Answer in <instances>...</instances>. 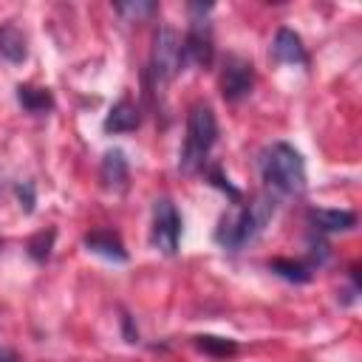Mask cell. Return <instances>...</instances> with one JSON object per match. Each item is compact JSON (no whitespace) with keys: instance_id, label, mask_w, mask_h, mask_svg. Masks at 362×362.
I'll return each mask as SVG.
<instances>
[{"instance_id":"obj_4","label":"cell","mask_w":362,"mask_h":362,"mask_svg":"<svg viewBox=\"0 0 362 362\" xmlns=\"http://www.w3.org/2000/svg\"><path fill=\"white\" fill-rule=\"evenodd\" d=\"M184 65V54H181V40L178 34L164 25L158 28L156 40H153V54H150V74L156 79V85H167L175 79V74Z\"/></svg>"},{"instance_id":"obj_18","label":"cell","mask_w":362,"mask_h":362,"mask_svg":"<svg viewBox=\"0 0 362 362\" xmlns=\"http://www.w3.org/2000/svg\"><path fill=\"white\" fill-rule=\"evenodd\" d=\"M51 240H54V232H40L31 243H28V249H31V255L37 257V260H45L48 257V252H51Z\"/></svg>"},{"instance_id":"obj_14","label":"cell","mask_w":362,"mask_h":362,"mask_svg":"<svg viewBox=\"0 0 362 362\" xmlns=\"http://www.w3.org/2000/svg\"><path fill=\"white\" fill-rule=\"evenodd\" d=\"M85 246H88L90 252L107 257V260H127V252H124L122 240H119L113 232H90V235L85 238Z\"/></svg>"},{"instance_id":"obj_10","label":"cell","mask_w":362,"mask_h":362,"mask_svg":"<svg viewBox=\"0 0 362 362\" xmlns=\"http://www.w3.org/2000/svg\"><path fill=\"white\" fill-rule=\"evenodd\" d=\"M139 122H141L139 107H136L130 99H122V102H116V105L107 110L102 127H105V133H130V130L139 127Z\"/></svg>"},{"instance_id":"obj_9","label":"cell","mask_w":362,"mask_h":362,"mask_svg":"<svg viewBox=\"0 0 362 362\" xmlns=\"http://www.w3.org/2000/svg\"><path fill=\"white\" fill-rule=\"evenodd\" d=\"M99 178L105 184V189H113V192H122L127 187L130 167H127V158H124L122 150H107L105 153L102 167H99Z\"/></svg>"},{"instance_id":"obj_6","label":"cell","mask_w":362,"mask_h":362,"mask_svg":"<svg viewBox=\"0 0 362 362\" xmlns=\"http://www.w3.org/2000/svg\"><path fill=\"white\" fill-rule=\"evenodd\" d=\"M181 54H184V62H189L195 68H209L212 65L215 40H212V25L206 23V17H192L189 20V31L181 42Z\"/></svg>"},{"instance_id":"obj_7","label":"cell","mask_w":362,"mask_h":362,"mask_svg":"<svg viewBox=\"0 0 362 362\" xmlns=\"http://www.w3.org/2000/svg\"><path fill=\"white\" fill-rule=\"evenodd\" d=\"M252 85H255V68L249 59L243 57H226L223 59V68H221V93L226 102H238L243 96L252 93Z\"/></svg>"},{"instance_id":"obj_16","label":"cell","mask_w":362,"mask_h":362,"mask_svg":"<svg viewBox=\"0 0 362 362\" xmlns=\"http://www.w3.org/2000/svg\"><path fill=\"white\" fill-rule=\"evenodd\" d=\"M195 345L212 356H229L238 351V345L232 339H223V337H195Z\"/></svg>"},{"instance_id":"obj_12","label":"cell","mask_w":362,"mask_h":362,"mask_svg":"<svg viewBox=\"0 0 362 362\" xmlns=\"http://www.w3.org/2000/svg\"><path fill=\"white\" fill-rule=\"evenodd\" d=\"M308 218L320 232H348L356 226V215L348 209H311Z\"/></svg>"},{"instance_id":"obj_15","label":"cell","mask_w":362,"mask_h":362,"mask_svg":"<svg viewBox=\"0 0 362 362\" xmlns=\"http://www.w3.org/2000/svg\"><path fill=\"white\" fill-rule=\"evenodd\" d=\"M272 269L280 274V277H286V280H294V283H305L308 277H311V269L308 266H303V263H294V260H272Z\"/></svg>"},{"instance_id":"obj_8","label":"cell","mask_w":362,"mask_h":362,"mask_svg":"<svg viewBox=\"0 0 362 362\" xmlns=\"http://www.w3.org/2000/svg\"><path fill=\"white\" fill-rule=\"evenodd\" d=\"M272 57L283 65H305L308 57H305V48H303V40L291 31V28H280L274 34V42H272Z\"/></svg>"},{"instance_id":"obj_13","label":"cell","mask_w":362,"mask_h":362,"mask_svg":"<svg viewBox=\"0 0 362 362\" xmlns=\"http://www.w3.org/2000/svg\"><path fill=\"white\" fill-rule=\"evenodd\" d=\"M17 102L23 105V110H28L34 116H42L54 107V96L45 88H37V85H20L17 88Z\"/></svg>"},{"instance_id":"obj_5","label":"cell","mask_w":362,"mask_h":362,"mask_svg":"<svg viewBox=\"0 0 362 362\" xmlns=\"http://www.w3.org/2000/svg\"><path fill=\"white\" fill-rule=\"evenodd\" d=\"M150 240L164 255H175L178 252L181 218H178V209H175V204L170 198H158L153 204V232H150Z\"/></svg>"},{"instance_id":"obj_11","label":"cell","mask_w":362,"mask_h":362,"mask_svg":"<svg viewBox=\"0 0 362 362\" xmlns=\"http://www.w3.org/2000/svg\"><path fill=\"white\" fill-rule=\"evenodd\" d=\"M25 57H28V40H25V34L17 25H11V23L0 25V59L17 65Z\"/></svg>"},{"instance_id":"obj_17","label":"cell","mask_w":362,"mask_h":362,"mask_svg":"<svg viewBox=\"0 0 362 362\" xmlns=\"http://www.w3.org/2000/svg\"><path fill=\"white\" fill-rule=\"evenodd\" d=\"M116 11L127 20H141L156 11V3H116Z\"/></svg>"},{"instance_id":"obj_2","label":"cell","mask_w":362,"mask_h":362,"mask_svg":"<svg viewBox=\"0 0 362 362\" xmlns=\"http://www.w3.org/2000/svg\"><path fill=\"white\" fill-rule=\"evenodd\" d=\"M260 173H263V181L283 192V195H297L305 189V164H303V156L286 144V141H277L272 144L263 158H260Z\"/></svg>"},{"instance_id":"obj_3","label":"cell","mask_w":362,"mask_h":362,"mask_svg":"<svg viewBox=\"0 0 362 362\" xmlns=\"http://www.w3.org/2000/svg\"><path fill=\"white\" fill-rule=\"evenodd\" d=\"M218 139V122L215 113L206 102H198L189 107L187 113V139H184V150H181V170L184 173H198L212 150Z\"/></svg>"},{"instance_id":"obj_1","label":"cell","mask_w":362,"mask_h":362,"mask_svg":"<svg viewBox=\"0 0 362 362\" xmlns=\"http://www.w3.org/2000/svg\"><path fill=\"white\" fill-rule=\"evenodd\" d=\"M272 212H274V201L266 195H257L249 204L232 209L229 215L221 218V226L215 232L218 243L226 249H243L246 243H252L266 229Z\"/></svg>"}]
</instances>
